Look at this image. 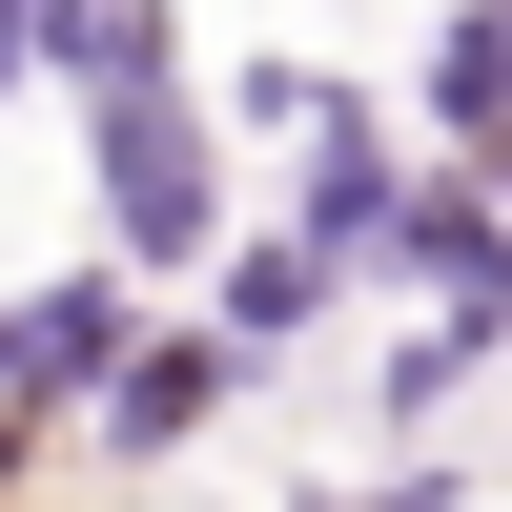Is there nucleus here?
Listing matches in <instances>:
<instances>
[{"mask_svg":"<svg viewBox=\"0 0 512 512\" xmlns=\"http://www.w3.org/2000/svg\"><path fill=\"white\" fill-rule=\"evenodd\" d=\"M103 226H123V267H185L226 226V164H205L185 82H103Z\"/></svg>","mask_w":512,"mask_h":512,"instance_id":"1","label":"nucleus"},{"mask_svg":"<svg viewBox=\"0 0 512 512\" xmlns=\"http://www.w3.org/2000/svg\"><path fill=\"white\" fill-rule=\"evenodd\" d=\"M123 328H144V308H123V267H62V287H41V308H0V390H103V369H123Z\"/></svg>","mask_w":512,"mask_h":512,"instance_id":"2","label":"nucleus"},{"mask_svg":"<svg viewBox=\"0 0 512 512\" xmlns=\"http://www.w3.org/2000/svg\"><path fill=\"white\" fill-rule=\"evenodd\" d=\"M226 369H246L226 328H123V369H103V431H123V451H185L205 410H226Z\"/></svg>","mask_w":512,"mask_h":512,"instance_id":"3","label":"nucleus"},{"mask_svg":"<svg viewBox=\"0 0 512 512\" xmlns=\"http://www.w3.org/2000/svg\"><path fill=\"white\" fill-rule=\"evenodd\" d=\"M492 103H512V21H492V0H451V41H431V123H451V164H492Z\"/></svg>","mask_w":512,"mask_h":512,"instance_id":"4","label":"nucleus"},{"mask_svg":"<svg viewBox=\"0 0 512 512\" xmlns=\"http://www.w3.org/2000/svg\"><path fill=\"white\" fill-rule=\"evenodd\" d=\"M308 308H328V246H246L226 267V349H287Z\"/></svg>","mask_w":512,"mask_h":512,"instance_id":"5","label":"nucleus"},{"mask_svg":"<svg viewBox=\"0 0 512 512\" xmlns=\"http://www.w3.org/2000/svg\"><path fill=\"white\" fill-rule=\"evenodd\" d=\"M451 492H472V472H390V492H369V512H451Z\"/></svg>","mask_w":512,"mask_h":512,"instance_id":"6","label":"nucleus"},{"mask_svg":"<svg viewBox=\"0 0 512 512\" xmlns=\"http://www.w3.org/2000/svg\"><path fill=\"white\" fill-rule=\"evenodd\" d=\"M21 62H41V0H0V82H21Z\"/></svg>","mask_w":512,"mask_h":512,"instance_id":"7","label":"nucleus"},{"mask_svg":"<svg viewBox=\"0 0 512 512\" xmlns=\"http://www.w3.org/2000/svg\"><path fill=\"white\" fill-rule=\"evenodd\" d=\"M0 492H21V390H0Z\"/></svg>","mask_w":512,"mask_h":512,"instance_id":"8","label":"nucleus"}]
</instances>
